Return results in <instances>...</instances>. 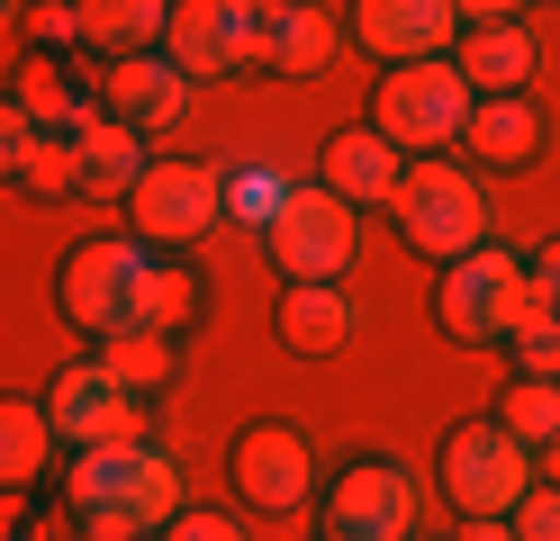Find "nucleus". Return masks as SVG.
Masks as SVG:
<instances>
[{
    "label": "nucleus",
    "instance_id": "1a4fd4ad",
    "mask_svg": "<svg viewBox=\"0 0 560 541\" xmlns=\"http://www.w3.org/2000/svg\"><path fill=\"white\" fill-rule=\"evenodd\" d=\"M46 424L63 451H100V443H145V397L109 379V361H63L46 388Z\"/></svg>",
    "mask_w": 560,
    "mask_h": 541
},
{
    "label": "nucleus",
    "instance_id": "393cba45",
    "mask_svg": "<svg viewBox=\"0 0 560 541\" xmlns=\"http://www.w3.org/2000/svg\"><path fill=\"white\" fill-rule=\"evenodd\" d=\"M498 424L515 433L524 451H551L560 443V379H515L506 407H498Z\"/></svg>",
    "mask_w": 560,
    "mask_h": 541
},
{
    "label": "nucleus",
    "instance_id": "a878e982",
    "mask_svg": "<svg viewBox=\"0 0 560 541\" xmlns=\"http://www.w3.org/2000/svg\"><path fill=\"white\" fill-rule=\"evenodd\" d=\"M190 271H172V262H154L145 271V289H136V316H127V334H172V325L190 316Z\"/></svg>",
    "mask_w": 560,
    "mask_h": 541
},
{
    "label": "nucleus",
    "instance_id": "4468645a",
    "mask_svg": "<svg viewBox=\"0 0 560 541\" xmlns=\"http://www.w3.org/2000/svg\"><path fill=\"white\" fill-rule=\"evenodd\" d=\"M353 36H362V55L425 63V55H452L462 10H452V0H353Z\"/></svg>",
    "mask_w": 560,
    "mask_h": 541
},
{
    "label": "nucleus",
    "instance_id": "4c0bfd02",
    "mask_svg": "<svg viewBox=\"0 0 560 541\" xmlns=\"http://www.w3.org/2000/svg\"><path fill=\"white\" fill-rule=\"evenodd\" d=\"M462 541H515V524H506V515H470V532H462Z\"/></svg>",
    "mask_w": 560,
    "mask_h": 541
},
{
    "label": "nucleus",
    "instance_id": "0eeeda50",
    "mask_svg": "<svg viewBox=\"0 0 560 541\" xmlns=\"http://www.w3.org/2000/svg\"><path fill=\"white\" fill-rule=\"evenodd\" d=\"M226 487L254 505V515L290 524V515H307V496H317V451H307L299 424H244L235 451H226Z\"/></svg>",
    "mask_w": 560,
    "mask_h": 541
},
{
    "label": "nucleus",
    "instance_id": "e433bc0d",
    "mask_svg": "<svg viewBox=\"0 0 560 541\" xmlns=\"http://www.w3.org/2000/svg\"><path fill=\"white\" fill-rule=\"evenodd\" d=\"M452 10H462V27H488V19H515L524 0H452Z\"/></svg>",
    "mask_w": 560,
    "mask_h": 541
},
{
    "label": "nucleus",
    "instance_id": "5701e85b",
    "mask_svg": "<svg viewBox=\"0 0 560 541\" xmlns=\"http://www.w3.org/2000/svg\"><path fill=\"white\" fill-rule=\"evenodd\" d=\"M46 460H55V424L37 397H0V487H37L46 479Z\"/></svg>",
    "mask_w": 560,
    "mask_h": 541
},
{
    "label": "nucleus",
    "instance_id": "f8f14e48",
    "mask_svg": "<svg viewBox=\"0 0 560 541\" xmlns=\"http://www.w3.org/2000/svg\"><path fill=\"white\" fill-rule=\"evenodd\" d=\"M163 55L190 72V82H226V72L262 63V19L235 10V0H172Z\"/></svg>",
    "mask_w": 560,
    "mask_h": 541
},
{
    "label": "nucleus",
    "instance_id": "423d86ee",
    "mask_svg": "<svg viewBox=\"0 0 560 541\" xmlns=\"http://www.w3.org/2000/svg\"><path fill=\"white\" fill-rule=\"evenodd\" d=\"M524 487H534V451H524L498 415L452 424V443H443V496L462 505V515H515Z\"/></svg>",
    "mask_w": 560,
    "mask_h": 541
},
{
    "label": "nucleus",
    "instance_id": "f257e3e1",
    "mask_svg": "<svg viewBox=\"0 0 560 541\" xmlns=\"http://www.w3.org/2000/svg\"><path fill=\"white\" fill-rule=\"evenodd\" d=\"M63 496H73V515H127L163 532L172 515H182V460H172L163 443H100V451H73V479H63Z\"/></svg>",
    "mask_w": 560,
    "mask_h": 541
},
{
    "label": "nucleus",
    "instance_id": "9b49d317",
    "mask_svg": "<svg viewBox=\"0 0 560 541\" xmlns=\"http://www.w3.org/2000/svg\"><path fill=\"white\" fill-rule=\"evenodd\" d=\"M416 505H425V487L407 460H353L326 487V541H407Z\"/></svg>",
    "mask_w": 560,
    "mask_h": 541
},
{
    "label": "nucleus",
    "instance_id": "c9c22d12",
    "mask_svg": "<svg viewBox=\"0 0 560 541\" xmlns=\"http://www.w3.org/2000/svg\"><path fill=\"white\" fill-rule=\"evenodd\" d=\"M82 541H154V532L127 524V515H82Z\"/></svg>",
    "mask_w": 560,
    "mask_h": 541
},
{
    "label": "nucleus",
    "instance_id": "72a5a7b5",
    "mask_svg": "<svg viewBox=\"0 0 560 541\" xmlns=\"http://www.w3.org/2000/svg\"><path fill=\"white\" fill-rule=\"evenodd\" d=\"M524 280H534V307H551V316H560V235L534 252V262H524Z\"/></svg>",
    "mask_w": 560,
    "mask_h": 541
},
{
    "label": "nucleus",
    "instance_id": "9d476101",
    "mask_svg": "<svg viewBox=\"0 0 560 541\" xmlns=\"http://www.w3.org/2000/svg\"><path fill=\"white\" fill-rule=\"evenodd\" d=\"M118 208L136 216V235H145V244H199V235L226 216V172L163 154V163H145V180H136Z\"/></svg>",
    "mask_w": 560,
    "mask_h": 541
},
{
    "label": "nucleus",
    "instance_id": "ea45409f",
    "mask_svg": "<svg viewBox=\"0 0 560 541\" xmlns=\"http://www.w3.org/2000/svg\"><path fill=\"white\" fill-rule=\"evenodd\" d=\"M10 10H19V0H0V19H10Z\"/></svg>",
    "mask_w": 560,
    "mask_h": 541
},
{
    "label": "nucleus",
    "instance_id": "a211bd4d",
    "mask_svg": "<svg viewBox=\"0 0 560 541\" xmlns=\"http://www.w3.org/2000/svg\"><path fill=\"white\" fill-rule=\"evenodd\" d=\"M452 63H462V82L479 99L488 91H524V82H534V63H542V36L524 27V19H488V27L462 36V55H452Z\"/></svg>",
    "mask_w": 560,
    "mask_h": 541
},
{
    "label": "nucleus",
    "instance_id": "ddd939ff",
    "mask_svg": "<svg viewBox=\"0 0 560 541\" xmlns=\"http://www.w3.org/2000/svg\"><path fill=\"white\" fill-rule=\"evenodd\" d=\"M100 108L136 136H163L190 118V72L172 55H127V63H100Z\"/></svg>",
    "mask_w": 560,
    "mask_h": 541
},
{
    "label": "nucleus",
    "instance_id": "6e6552de",
    "mask_svg": "<svg viewBox=\"0 0 560 541\" xmlns=\"http://www.w3.org/2000/svg\"><path fill=\"white\" fill-rule=\"evenodd\" d=\"M262 235H271V262L290 280H343L362 262V208H343L335 190H290Z\"/></svg>",
    "mask_w": 560,
    "mask_h": 541
},
{
    "label": "nucleus",
    "instance_id": "2f4dec72",
    "mask_svg": "<svg viewBox=\"0 0 560 541\" xmlns=\"http://www.w3.org/2000/svg\"><path fill=\"white\" fill-rule=\"evenodd\" d=\"M154 541H244V524H235V515H208V505H182Z\"/></svg>",
    "mask_w": 560,
    "mask_h": 541
},
{
    "label": "nucleus",
    "instance_id": "58836bf2",
    "mask_svg": "<svg viewBox=\"0 0 560 541\" xmlns=\"http://www.w3.org/2000/svg\"><path fill=\"white\" fill-rule=\"evenodd\" d=\"M235 10H254V19H271V10H290V0H235Z\"/></svg>",
    "mask_w": 560,
    "mask_h": 541
},
{
    "label": "nucleus",
    "instance_id": "c756f323",
    "mask_svg": "<svg viewBox=\"0 0 560 541\" xmlns=\"http://www.w3.org/2000/svg\"><path fill=\"white\" fill-rule=\"evenodd\" d=\"M506 524H515V541H560V479H551V487L534 479V487H524V505H515Z\"/></svg>",
    "mask_w": 560,
    "mask_h": 541
},
{
    "label": "nucleus",
    "instance_id": "7ed1b4c3",
    "mask_svg": "<svg viewBox=\"0 0 560 541\" xmlns=\"http://www.w3.org/2000/svg\"><path fill=\"white\" fill-rule=\"evenodd\" d=\"M470 82L452 55H425V63H389V82L371 99V127L398 144V154H443V144H462L470 127Z\"/></svg>",
    "mask_w": 560,
    "mask_h": 541
},
{
    "label": "nucleus",
    "instance_id": "b1692460",
    "mask_svg": "<svg viewBox=\"0 0 560 541\" xmlns=\"http://www.w3.org/2000/svg\"><path fill=\"white\" fill-rule=\"evenodd\" d=\"M100 361H109V379H118V388H136V397L172 388V371H182L172 334H109V343H100Z\"/></svg>",
    "mask_w": 560,
    "mask_h": 541
},
{
    "label": "nucleus",
    "instance_id": "7c9ffc66",
    "mask_svg": "<svg viewBox=\"0 0 560 541\" xmlns=\"http://www.w3.org/2000/svg\"><path fill=\"white\" fill-rule=\"evenodd\" d=\"M27 190H73V136H37V154H27Z\"/></svg>",
    "mask_w": 560,
    "mask_h": 541
},
{
    "label": "nucleus",
    "instance_id": "aec40b11",
    "mask_svg": "<svg viewBox=\"0 0 560 541\" xmlns=\"http://www.w3.org/2000/svg\"><path fill=\"white\" fill-rule=\"evenodd\" d=\"M10 99L37 118V136H82L91 118H109L82 72H63V55H27V72H19V91H10Z\"/></svg>",
    "mask_w": 560,
    "mask_h": 541
},
{
    "label": "nucleus",
    "instance_id": "f3484780",
    "mask_svg": "<svg viewBox=\"0 0 560 541\" xmlns=\"http://www.w3.org/2000/svg\"><path fill=\"white\" fill-rule=\"evenodd\" d=\"M335 46H343V19L326 10V0H290V10L262 19V63L290 72V82H317V72L335 63Z\"/></svg>",
    "mask_w": 560,
    "mask_h": 541
},
{
    "label": "nucleus",
    "instance_id": "dca6fc26",
    "mask_svg": "<svg viewBox=\"0 0 560 541\" xmlns=\"http://www.w3.org/2000/svg\"><path fill=\"white\" fill-rule=\"evenodd\" d=\"M271 334L290 343L299 361H326L362 334V307H353V289L343 280H290L280 289V307H271Z\"/></svg>",
    "mask_w": 560,
    "mask_h": 541
},
{
    "label": "nucleus",
    "instance_id": "2eb2a0df",
    "mask_svg": "<svg viewBox=\"0 0 560 541\" xmlns=\"http://www.w3.org/2000/svg\"><path fill=\"white\" fill-rule=\"evenodd\" d=\"M398 180H407V154L380 127H343V136H326V154H317V190H335L343 208H389Z\"/></svg>",
    "mask_w": 560,
    "mask_h": 541
},
{
    "label": "nucleus",
    "instance_id": "a19ab883",
    "mask_svg": "<svg viewBox=\"0 0 560 541\" xmlns=\"http://www.w3.org/2000/svg\"><path fill=\"white\" fill-rule=\"evenodd\" d=\"M407 541H434V532H407Z\"/></svg>",
    "mask_w": 560,
    "mask_h": 541
},
{
    "label": "nucleus",
    "instance_id": "4be33fe9",
    "mask_svg": "<svg viewBox=\"0 0 560 541\" xmlns=\"http://www.w3.org/2000/svg\"><path fill=\"white\" fill-rule=\"evenodd\" d=\"M82 10V46L100 63H127V55H163V27H172V0H73Z\"/></svg>",
    "mask_w": 560,
    "mask_h": 541
},
{
    "label": "nucleus",
    "instance_id": "cd10ccee",
    "mask_svg": "<svg viewBox=\"0 0 560 541\" xmlns=\"http://www.w3.org/2000/svg\"><path fill=\"white\" fill-rule=\"evenodd\" d=\"M498 352H515V371H524V379H560V316H551V307H534V316H524Z\"/></svg>",
    "mask_w": 560,
    "mask_h": 541
},
{
    "label": "nucleus",
    "instance_id": "20e7f679",
    "mask_svg": "<svg viewBox=\"0 0 560 541\" xmlns=\"http://www.w3.org/2000/svg\"><path fill=\"white\" fill-rule=\"evenodd\" d=\"M145 271H154V244H145V235H100V244H82L73 262L55 271V307H63V325H73V334H100V343L127 334Z\"/></svg>",
    "mask_w": 560,
    "mask_h": 541
},
{
    "label": "nucleus",
    "instance_id": "412c9836",
    "mask_svg": "<svg viewBox=\"0 0 560 541\" xmlns=\"http://www.w3.org/2000/svg\"><path fill=\"white\" fill-rule=\"evenodd\" d=\"M145 136L136 127H118V118H91L82 136H73V190L82 199H127L136 180H145Z\"/></svg>",
    "mask_w": 560,
    "mask_h": 541
},
{
    "label": "nucleus",
    "instance_id": "39448f33",
    "mask_svg": "<svg viewBox=\"0 0 560 541\" xmlns=\"http://www.w3.org/2000/svg\"><path fill=\"white\" fill-rule=\"evenodd\" d=\"M434 307H443V325L462 343H506L515 325L534 316V280H524V262L506 244H479V252H462V262L443 271Z\"/></svg>",
    "mask_w": 560,
    "mask_h": 541
},
{
    "label": "nucleus",
    "instance_id": "f704fd0d",
    "mask_svg": "<svg viewBox=\"0 0 560 541\" xmlns=\"http://www.w3.org/2000/svg\"><path fill=\"white\" fill-rule=\"evenodd\" d=\"M0 541H46L37 505H27V496H10V487H0Z\"/></svg>",
    "mask_w": 560,
    "mask_h": 541
},
{
    "label": "nucleus",
    "instance_id": "c85d7f7f",
    "mask_svg": "<svg viewBox=\"0 0 560 541\" xmlns=\"http://www.w3.org/2000/svg\"><path fill=\"white\" fill-rule=\"evenodd\" d=\"M27 154H37V118H27V108L0 91V180H19V172H27Z\"/></svg>",
    "mask_w": 560,
    "mask_h": 541
},
{
    "label": "nucleus",
    "instance_id": "f03ea898",
    "mask_svg": "<svg viewBox=\"0 0 560 541\" xmlns=\"http://www.w3.org/2000/svg\"><path fill=\"white\" fill-rule=\"evenodd\" d=\"M389 216H398V235L425 252V262H462V252L488 244V199H479V180H470L462 163H443V154H416V163H407Z\"/></svg>",
    "mask_w": 560,
    "mask_h": 541
},
{
    "label": "nucleus",
    "instance_id": "6ab92c4d",
    "mask_svg": "<svg viewBox=\"0 0 560 541\" xmlns=\"http://www.w3.org/2000/svg\"><path fill=\"white\" fill-rule=\"evenodd\" d=\"M462 144H470L488 172H515V163H534V154H542V108L524 99V91H488V99H470Z\"/></svg>",
    "mask_w": 560,
    "mask_h": 541
},
{
    "label": "nucleus",
    "instance_id": "bb28decb",
    "mask_svg": "<svg viewBox=\"0 0 560 541\" xmlns=\"http://www.w3.org/2000/svg\"><path fill=\"white\" fill-rule=\"evenodd\" d=\"M290 190H299V180H290V172H271V163H235V172H226V208H235V216H254V226H271Z\"/></svg>",
    "mask_w": 560,
    "mask_h": 541
},
{
    "label": "nucleus",
    "instance_id": "473e14b6",
    "mask_svg": "<svg viewBox=\"0 0 560 541\" xmlns=\"http://www.w3.org/2000/svg\"><path fill=\"white\" fill-rule=\"evenodd\" d=\"M27 36H37V55H55V46H82V10H73V0H37Z\"/></svg>",
    "mask_w": 560,
    "mask_h": 541
}]
</instances>
